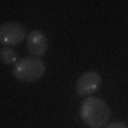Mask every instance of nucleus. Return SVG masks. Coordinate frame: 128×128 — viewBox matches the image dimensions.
Wrapping results in <instances>:
<instances>
[{"label":"nucleus","instance_id":"nucleus-1","mask_svg":"<svg viewBox=\"0 0 128 128\" xmlns=\"http://www.w3.org/2000/svg\"><path fill=\"white\" fill-rule=\"evenodd\" d=\"M80 120L89 128H102L111 120V108L104 99L89 96L80 104Z\"/></svg>","mask_w":128,"mask_h":128},{"label":"nucleus","instance_id":"nucleus-2","mask_svg":"<svg viewBox=\"0 0 128 128\" xmlns=\"http://www.w3.org/2000/svg\"><path fill=\"white\" fill-rule=\"evenodd\" d=\"M46 72V63L40 58V56H26V58H20L16 65H14V77L20 82H26V84H32V82H38L40 79H43Z\"/></svg>","mask_w":128,"mask_h":128},{"label":"nucleus","instance_id":"nucleus-3","mask_svg":"<svg viewBox=\"0 0 128 128\" xmlns=\"http://www.w3.org/2000/svg\"><path fill=\"white\" fill-rule=\"evenodd\" d=\"M28 38V31L17 22H5L0 28V43L5 46H17Z\"/></svg>","mask_w":128,"mask_h":128},{"label":"nucleus","instance_id":"nucleus-4","mask_svg":"<svg viewBox=\"0 0 128 128\" xmlns=\"http://www.w3.org/2000/svg\"><path fill=\"white\" fill-rule=\"evenodd\" d=\"M101 75H99L98 72H84L82 75H80L79 79H77V84H75V90H77V94L79 96H92L94 92H98L99 87H101Z\"/></svg>","mask_w":128,"mask_h":128},{"label":"nucleus","instance_id":"nucleus-5","mask_svg":"<svg viewBox=\"0 0 128 128\" xmlns=\"http://www.w3.org/2000/svg\"><path fill=\"white\" fill-rule=\"evenodd\" d=\"M26 48L31 56H43L48 51V38L41 31H31L26 38Z\"/></svg>","mask_w":128,"mask_h":128},{"label":"nucleus","instance_id":"nucleus-6","mask_svg":"<svg viewBox=\"0 0 128 128\" xmlns=\"http://www.w3.org/2000/svg\"><path fill=\"white\" fill-rule=\"evenodd\" d=\"M0 58H2V63H5V65H16V63L19 62V60H17V51L12 50L10 46L2 48V51H0Z\"/></svg>","mask_w":128,"mask_h":128},{"label":"nucleus","instance_id":"nucleus-7","mask_svg":"<svg viewBox=\"0 0 128 128\" xmlns=\"http://www.w3.org/2000/svg\"><path fill=\"white\" fill-rule=\"evenodd\" d=\"M102 128H128L126 123H123V121H113V123H108L106 126Z\"/></svg>","mask_w":128,"mask_h":128}]
</instances>
